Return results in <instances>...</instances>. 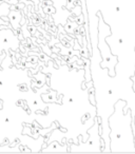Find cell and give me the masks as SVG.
Here are the masks:
<instances>
[{"label":"cell","mask_w":135,"mask_h":154,"mask_svg":"<svg viewBox=\"0 0 135 154\" xmlns=\"http://www.w3.org/2000/svg\"><path fill=\"white\" fill-rule=\"evenodd\" d=\"M131 129H132L133 135H134V146H135V122L133 119L131 122Z\"/></svg>","instance_id":"6da1fadb"},{"label":"cell","mask_w":135,"mask_h":154,"mask_svg":"<svg viewBox=\"0 0 135 154\" xmlns=\"http://www.w3.org/2000/svg\"><path fill=\"white\" fill-rule=\"evenodd\" d=\"M133 120H134V122H135V116H134V118H133Z\"/></svg>","instance_id":"7a4b0ae2"}]
</instances>
